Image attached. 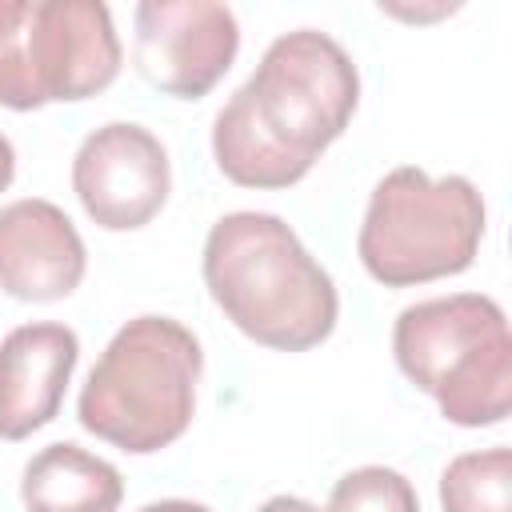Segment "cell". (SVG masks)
Segmentation results:
<instances>
[{
	"label": "cell",
	"mask_w": 512,
	"mask_h": 512,
	"mask_svg": "<svg viewBox=\"0 0 512 512\" xmlns=\"http://www.w3.org/2000/svg\"><path fill=\"white\" fill-rule=\"evenodd\" d=\"M488 208L468 176L400 164L376 180L356 232L364 272L384 288H416L476 264Z\"/></svg>",
	"instance_id": "obj_5"
},
{
	"label": "cell",
	"mask_w": 512,
	"mask_h": 512,
	"mask_svg": "<svg viewBox=\"0 0 512 512\" xmlns=\"http://www.w3.org/2000/svg\"><path fill=\"white\" fill-rule=\"evenodd\" d=\"M324 512H420V496L404 472L388 464H360L332 484Z\"/></svg>",
	"instance_id": "obj_13"
},
{
	"label": "cell",
	"mask_w": 512,
	"mask_h": 512,
	"mask_svg": "<svg viewBox=\"0 0 512 512\" xmlns=\"http://www.w3.org/2000/svg\"><path fill=\"white\" fill-rule=\"evenodd\" d=\"M120 500V468L72 440L40 448L20 472L24 512H116Z\"/></svg>",
	"instance_id": "obj_11"
},
{
	"label": "cell",
	"mask_w": 512,
	"mask_h": 512,
	"mask_svg": "<svg viewBox=\"0 0 512 512\" xmlns=\"http://www.w3.org/2000/svg\"><path fill=\"white\" fill-rule=\"evenodd\" d=\"M72 192L104 232L148 228L172 192V160L156 132L136 120L92 128L72 156Z\"/></svg>",
	"instance_id": "obj_7"
},
{
	"label": "cell",
	"mask_w": 512,
	"mask_h": 512,
	"mask_svg": "<svg viewBox=\"0 0 512 512\" xmlns=\"http://www.w3.org/2000/svg\"><path fill=\"white\" fill-rule=\"evenodd\" d=\"M136 512H212V508H208V504H200V500L168 496V500H152V504H144V508H136Z\"/></svg>",
	"instance_id": "obj_16"
},
{
	"label": "cell",
	"mask_w": 512,
	"mask_h": 512,
	"mask_svg": "<svg viewBox=\"0 0 512 512\" xmlns=\"http://www.w3.org/2000/svg\"><path fill=\"white\" fill-rule=\"evenodd\" d=\"M132 24L136 72L176 100H204L240 52V20L216 0H144Z\"/></svg>",
	"instance_id": "obj_6"
},
{
	"label": "cell",
	"mask_w": 512,
	"mask_h": 512,
	"mask_svg": "<svg viewBox=\"0 0 512 512\" xmlns=\"http://www.w3.org/2000/svg\"><path fill=\"white\" fill-rule=\"evenodd\" d=\"M88 248L72 216L44 200L24 196L0 208V292L24 304H52L80 288Z\"/></svg>",
	"instance_id": "obj_9"
},
{
	"label": "cell",
	"mask_w": 512,
	"mask_h": 512,
	"mask_svg": "<svg viewBox=\"0 0 512 512\" xmlns=\"http://www.w3.org/2000/svg\"><path fill=\"white\" fill-rule=\"evenodd\" d=\"M392 360L456 428H492L512 412V336L488 292H448L400 308Z\"/></svg>",
	"instance_id": "obj_4"
},
{
	"label": "cell",
	"mask_w": 512,
	"mask_h": 512,
	"mask_svg": "<svg viewBox=\"0 0 512 512\" xmlns=\"http://www.w3.org/2000/svg\"><path fill=\"white\" fill-rule=\"evenodd\" d=\"M380 12H388V16H400V20H432V16L456 12V4H436L432 12H420V8H396V4H380Z\"/></svg>",
	"instance_id": "obj_18"
},
{
	"label": "cell",
	"mask_w": 512,
	"mask_h": 512,
	"mask_svg": "<svg viewBox=\"0 0 512 512\" xmlns=\"http://www.w3.org/2000/svg\"><path fill=\"white\" fill-rule=\"evenodd\" d=\"M28 0H0V108L36 112V88L28 72Z\"/></svg>",
	"instance_id": "obj_14"
},
{
	"label": "cell",
	"mask_w": 512,
	"mask_h": 512,
	"mask_svg": "<svg viewBox=\"0 0 512 512\" xmlns=\"http://www.w3.org/2000/svg\"><path fill=\"white\" fill-rule=\"evenodd\" d=\"M356 108L360 72L348 48L320 28L284 32L216 112L212 160L240 188H292L348 132Z\"/></svg>",
	"instance_id": "obj_1"
},
{
	"label": "cell",
	"mask_w": 512,
	"mask_h": 512,
	"mask_svg": "<svg viewBox=\"0 0 512 512\" xmlns=\"http://www.w3.org/2000/svg\"><path fill=\"white\" fill-rule=\"evenodd\" d=\"M200 276L224 320L260 348L308 352L336 332L340 292L276 212H224L204 236Z\"/></svg>",
	"instance_id": "obj_2"
},
{
	"label": "cell",
	"mask_w": 512,
	"mask_h": 512,
	"mask_svg": "<svg viewBox=\"0 0 512 512\" xmlns=\"http://www.w3.org/2000/svg\"><path fill=\"white\" fill-rule=\"evenodd\" d=\"M24 48L40 108L104 92L124 60L112 12L96 0H28Z\"/></svg>",
	"instance_id": "obj_8"
},
{
	"label": "cell",
	"mask_w": 512,
	"mask_h": 512,
	"mask_svg": "<svg viewBox=\"0 0 512 512\" xmlns=\"http://www.w3.org/2000/svg\"><path fill=\"white\" fill-rule=\"evenodd\" d=\"M256 512H324V508H316V504L304 500V496H288V492H280V496H268Z\"/></svg>",
	"instance_id": "obj_15"
},
{
	"label": "cell",
	"mask_w": 512,
	"mask_h": 512,
	"mask_svg": "<svg viewBox=\"0 0 512 512\" xmlns=\"http://www.w3.org/2000/svg\"><path fill=\"white\" fill-rule=\"evenodd\" d=\"M440 512H512V452L504 444L460 452L444 464Z\"/></svg>",
	"instance_id": "obj_12"
},
{
	"label": "cell",
	"mask_w": 512,
	"mask_h": 512,
	"mask_svg": "<svg viewBox=\"0 0 512 512\" xmlns=\"http://www.w3.org/2000/svg\"><path fill=\"white\" fill-rule=\"evenodd\" d=\"M200 376L204 348L188 324L160 312L132 316L92 364L76 420L128 456H152L192 428Z\"/></svg>",
	"instance_id": "obj_3"
},
{
	"label": "cell",
	"mask_w": 512,
	"mask_h": 512,
	"mask_svg": "<svg viewBox=\"0 0 512 512\" xmlns=\"http://www.w3.org/2000/svg\"><path fill=\"white\" fill-rule=\"evenodd\" d=\"M80 364V336L68 324L36 320L0 340V440L16 444L60 416Z\"/></svg>",
	"instance_id": "obj_10"
},
{
	"label": "cell",
	"mask_w": 512,
	"mask_h": 512,
	"mask_svg": "<svg viewBox=\"0 0 512 512\" xmlns=\"http://www.w3.org/2000/svg\"><path fill=\"white\" fill-rule=\"evenodd\" d=\"M12 180H16V148H12V140L0 132V192H8Z\"/></svg>",
	"instance_id": "obj_17"
}]
</instances>
